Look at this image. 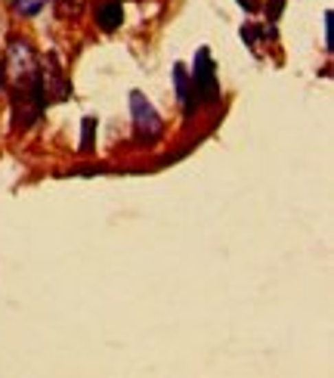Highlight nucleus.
Listing matches in <instances>:
<instances>
[{"label": "nucleus", "instance_id": "nucleus-7", "mask_svg": "<svg viewBox=\"0 0 334 378\" xmlns=\"http://www.w3.org/2000/svg\"><path fill=\"white\" fill-rule=\"evenodd\" d=\"M93 130H96V118H84V127H80V152H90L93 149Z\"/></svg>", "mask_w": 334, "mask_h": 378}, {"label": "nucleus", "instance_id": "nucleus-6", "mask_svg": "<svg viewBox=\"0 0 334 378\" xmlns=\"http://www.w3.org/2000/svg\"><path fill=\"white\" fill-rule=\"evenodd\" d=\"M12 6H16V12H22V16H37V12L47 6V0H12Z\"/></svg>", "mask_w": 334, "mask_h": 378}, {"label": "nucleus", "instance_id": "nucleus-8", "mask_svg": "<svg viewBox=\"0 0 334 378\" xmlns=\"http://www.w3.org/2000/svg\"><path fill=\"white\" fill-rule=\"evenodd\" d=\"M56 6H59L62 16H80V10H84V0H56Z\"/></svg>", "mask_w": 334, "mask_h": 378}, {"label": "nucleus", "instance_id": "nucleus-10", "mask_svg": "<svg viewBox=\"0 0 334 378\" xmlns=\"http://www.w3.org/2000/svg\"><path fill=\"white\" fill-rule=\"evenodd\" d=\"M325 47L331 50V10L325 12Z\"/></svg>", "mask_w": 334, "mask_h": 378}, {"label": "nucleus", "instance_id": "nucleus-1", "mask_svg": "<svg viewBox=\"0 0 334 378\" xmlns=\"http://www.w3.org/2000/svg\"><path fill=\"white\" fill-rule=\"evenodd\" d=\"M192 93H198V103H204V105L220 103L216 68H214V59H210L208 47H201L195 53V68H192Z\"/></svg>", "mask_w": 334, "mask_h": 378}, {"label": "nucleus", "instance_id": "nucleus-11", "mask_svg": "<svg viewBox=\"0 0 334 378\" xmlns=\"http://www.w3.org/2000/svg\"><path fill=\"white\" fill-rule=\"evenodd\" d=\"M238 3H241V6H245V10H247V12H251V10H254V0H238Z\"/></svg>", "mask_w": 334, "mask_h": 378}, {"label": "nucleus", "instance_id": "nucleus-2", "mask_svg": "<svg viewBox=\"0 0 334 378\" xmlns=\"http://www.w3.org/2000/svg\"><path fill=\"white\" fill-rule=\"evenodd\" d=\"M130 112H133L136 134H140L142 140H158L161 130H164V124H161V118H158V112H155V105L148 103V99L142 96L140 90L130 93Z\"/></svg>", "mask_w": 334, "mask_h": 378}, {"label": "nucleus", "instance_id": "nucleus-5", "mask_svg": "<svg viewBox=\"0 0 334 378\" xmlns=\"http://www.w3.org/2000/svg\"><path fill=\"white\" fill-rule=\"evenodd\" d=\"M173 87H177V99L183 103L186 115L192 112V84H189V74H186V65H173Z\"/></svg>", "mask_w": 334, "mask_h": 378}, {"label": "nucleus", "instance_id": "nucleus-9", "mask_svg": "<svg viewBox=\"0 0 334 378\" xmlns=\"http://www.w3.org/2000/svg\"><path fill=\"white\" fill-rule=\"evenodd\" d=\"M282 10H285V0H266V19L276 22V19L282 16Z\"/></svg>", "mask_w": 334, "mask_h": 378}, {"label": "nucleus", "instance_id": "nucleus-3", "mask_svg": "<svg viewBox=\"0 0 334 378\" xmlns=\"http://www.w3.org/2000/svg\"><path fill=\"white\" fill-rule=\"evenodd\" d=\"M6 72H10L12 81H25L37 72V59H34V50L28 47V41H12L10 43V53H6Z\"/></svg>", "mask_w": 334, "mask_h": 378}, {"label": "nucleus", "instance_id": "nucleus-4", "mask_svg": "<svg viewBox=\"0 0 334 378\" xmlns=\"http://www.w3.org/2000/svg\"><path fill=\"white\" fill-rule=\"evenodd\" d=\"M121 22H124L121 0H102L99 10H96V25H99V28H102V31H115Z\"/></svg>", "mask_w": 334, "mask_h": 378}]
</instances>
